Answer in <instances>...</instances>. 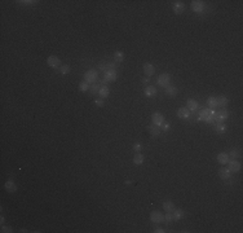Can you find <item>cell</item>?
<instances>
[{"label":"cell","instance_id":"1","mask_svg":"<svg viewBox=\"0 0 243 233\" xmlns=\"http://www.w3.org/2000/svg\"><path fill=\"white\" fill-rule=\"evenodd\" d=\"M198 121H204L207 123H215L216 122V118L214 115H211V109H202L199 111V115H198Z\"/></svg>","mask_w":243,"mask_h":233},{"label":"cell","instance_id":"2","mask_svg":"<svg viewBox=\"0 0 243 233\" xmlns=\"http://www.w3.org/2000/svg\"><path fill=\"white\" fill-rule=\"evenodd\" d=\"M97 80H98V73L95 69H91V70H88L84 74V82H87L88 84L96 83Z\"/></svg>","mask_w":243,"mask_h":233},{"label":"cell","instance_id":"3","mask_svg":"<svg viewBox=\"0 0 243 233\" xmlns=\"http://www.w3.org/2000/svg\"><path fill=\"white\" fill-rule=\"evenodd\" d=\"M228 165V170L230 172H239L241 171V167H242V165H241V162L239 161H237V159H229V162L226 163Z\"/></svg>","mask_w":243,"mask_h":233},{"label":"cell","instance_id":"4","mask_svg":"<svg viewBox=\"0 0 243 233\" xmlns=\"http://www.w3.org/2000/svg\"><path fill=\"white\" fill-rule=\"evenodd\" d=\"M157 82H158V86H160V87H163V88L168 87V86H170V82H171L170 74H167V73L160 74L158 77V79H157Z\"/></svg>","mask_w":243,"mask_h":233},{"label":"cell","instance_id":"5","mask_svg":"<svg viewBox=\"0 0 243 233\" xmlns=\"http://www.w3.org/2000/svg\"><path fill=\"white\" fill-rule=\"evenodd\" d=\"M204 7H206V4H204V2H202V0H193L191 2V9L194 10L195 13H201V12H203Z\"/></svg>","mask_w":243,"mask_h":233},{"label":"cell","instance_id":"6","mask_svg":"<svg viewBox=\"0 0 243 233\" xmlns=\"http://www.w3.org/2000/svg\"><path fill=\"white\" fill-rule=\"evenodd\" d=\"M151 121H153V124H155V126H160L163 124L164 122H166V118H164V115L162 114V113H154V114L151 115Z\"/></svg>","mask_w":243,"mask_h":233},{"label":"cell","instance_id":"7","mask_svg":"<svg viewBox=\"0 0 243 233\" xmlns=\"http://www.w3.org/2000/svg\"><path fill=\"white\" fill-rule=\"evenodd\" d=\"M228 117H229V111L225 108H222L220 111L216 113V123H222L224 121H226Z\"/></svg>","mask_w":243,"mask_h":233},{"label":"cell","instance_id":"8","mask_svg":"<svg viewBox=\"0 0 243 233\" xmlns=\"http://www.w3.org/2000/svg\"><path fill=\"white\" fill-rule=\"evenodd\" d=\"M150 220L153 223H157V224L163 223L164 222V215L160 211H153L150 214Z\"/></svg>","mask_w":243,"mask_h":233},{"label":"cell","instance_id":"9","mask_svg":"<svg viewBox=\"0 0 243 233\" xmlns=\"http://www.w3.org/2000/svg\"><path fill=\"white\" fill-rule=\"evenodd\" d=\"M47 64L51 67H58V66H61V60L57 56H49L47 58Z\"/></svg>","mask_w":243,"mask_h":233},{"label":"cell","instance_id":"10","mask_svg":"<svg viewBox=\"0 0 243 233\" xmlns=\"http://www.w3.org/2000/svg\"><path fill=\"white\" fill-rule=\"evenodd\" d=\"M155 73V67L153 64H150V62H146V64L144 65V74L146 75L147 78H150L151 75H154Z\"/></svg>","mask_w":243,"mask_h":233},{"label":"cell","instance_id":"11","mask_svg":"<svg viewBox=\"0 0 243 233\" xmlns=\"http://www.w3.org/2000/svg\"><path fill=\"white\" fill-rule=\"evenodd\" d=\"M177 117L180 119H188L190 117V110L188 108H184V106H182V108H180L177 110Z\"/></svg>","mask_w":243,"mask_h":233},{"label":"cell","instance_id":"12","mask_svg":"<svg viewBox=\"0 0 243 233\" xmlns=\"http://www.w3.org/2000/svg\"><path fill=\"white\" fill-rule=\"evenodd\" d=\"M118 78L116 71L115 70H108L106 73H104V79H106L108 82H115Z\"/></svg>","mask_w":243,"mask_h":233},{"label":"cell","instance_id":"13","mask_svg":"<svg viewBox=\"0 0 243 233\" xmlns=\"http://www.w3.org/2000/svg\"><path fill=\"white\" fill-rule=\"evenodd\" d=\"M186 106H188V109L190 110V111H197L198 110V108H199V104H198V101L197 100H194V98H189L188 100V102H186Z\"/></svg>","mask_w":243,"mask_h":233},{"label":"cell","instance_id":"14","mask_svg":"<svg viewBox=\"0 0 243 233\" xmlns=\"http://www.w3.org/2000/svg\"><path fill=\"white\" fill-rule=\"evenodd\" d=\"M184 10H185V4L182 2H175L173 3V12H175L176 14H181Z\"/></svg>","mask_w":243,"mask_h":233},{"label":"cell","instance_id":"15","mask_svg":"<svg viewBox=\"0 0 243 233\" xmlns=\"http://www.w3.org/2000/svg\"><path fill=\"white\" fill-rule=\"evenodd\" d=\"M219 176H220V179H222L224 181H226V180H229L230 179V176H232V172L229 171L228 168H220L219 170Z\"/></svg>","mask_w":243,"mask_h":233},{"label":"cell","instance_id":"16","mask_svg":"<svg viewBox=\"0 0 243 233\" xmlns=\"http://www.w3.org/2000/svg\"><path fill=\"white\" fill-rule=\"evenodd\" d=\"M144 95H145L146 97H154L155 95H157V88L153 87V86H147V87H145V90H144Z\"/></svg>","mask_w":243,"mask_h":233},{"label":"cell","instance_id":"17","mask_svg":"<svg viewBox=\"0 0 243 233\" xmlns=\"http://www.w3.org/2000/svg\"><path fill=\"white\" fill-rule=\"evenodd\" d=\"M177 92H178V90H177L175 86H168V87H166V95L168 97H176Z\"/></svg>","mask_w":243,"mask_h":233},{"label":"cell","instance_id":"18","mask_svg":"<svg viewBox=\"0 0 243 233\" xmlns=\"http://www.w3.org/2000/svg\"><path fill=\"white\" fill-rule=\"evenodd\" d=\"M147 131H149V134H150L153 137H157L159 134H160V127H159V126H149V127H147Z\"/></svg>","mask_w":243,"mask_h":233},{"label":"cell","instance_id":"19","mask_svg":"<svg viewBox=\"0 0 243 233\" xmlns=\"http://www.w3.org/2000/svg\"><path fill=\"white\" fill-rule=\"evenodd\" d=\"M175 205H173V202H171V201H164L163 202V210L166 212H173L175 211Z\"/></svg>","mask_w":243,"mask_h":233},{"label":"cell","instance_id":"20","mask_svg":"<svg viewBox=\"0 0 243 233\" xmlns=\"http://www.w3.org/2000/svg\"><path fill=\"white\" fill-rule=\"evenodd\" d=\"M4 187H5V189H7V192H9V193H14L17 191V185L14 184V181H12V180H8Z\"/></svg>","mask_w":243,"mask_h":233},{"label":"cell","instance_id":"21","mask_svg":"<svg viewBox=\"0 0 243 233\" xmlns=\"http://www.w3.org/2000/svg\"><path fill=\"white\" fill-rule=\"evenodd\" d=\"M217 162H219L220 165H224V166H225L226 163L229 162V155H228V153H220L219 155H217Z\"/></svg>","mask_w":243,"mask_h":233},{"label":"cell","instance_id":"22","mask_svg":"<svg viewBox=\"0 0 243 233\" xmlns=\"http://www.w3.org/2000/svg\"><path fill=\"white\" fill-rule=\"evenodd\" d=\"M214 128H215V131L217 132V134H225L226 130H228L226 124H224V123H216Z\"/></svg>","mask_w":243,"mask_h":233},{"label":"cell","instance_id":"23","mask_svg":"<svg viewBox=\"0 0 243 233\" xmlns=\"http://www.w3.org/2000/svg\"><path fill=\"white\" fill-rule=\"evenodd\" d=\"M109 93H110V90H109L108 86H102L101 88H100V91H98V95H100V97H101V98L108 97Z\"/></svg>","mask_w":243,"mask_h":233},{"label":"cell","instance_id":"24","mask_svg":"<svg viewBox=\"0 0 243 233\" xmlns=\"http://www.w3.org/2000/svg\"><path fill=\"white\" fill-rule=\"evenodd\" d=\"M216 100H217V106H220V108H225L229 102V100L225 96H219L216 97Z\"/></svg>","mask_w":243,"mask_h":233},{"label":"cell","instance_id":"25","mask_svg":"<svg viewBox=\"0 0 243 233\" xmlns=\"http://www.w3.org/2000/svg\"><path fill=\"white\" fill-rule=\"evenodd\" d=\"M207 106H208V109H216L217 108V100H216V97H208L207 98Z\"/></svg>","mask_w":243,"mask_h":233},{"label":"cell","instance_id":"26","mask_svg":"<svg viewBox=\"0 0 243 233\" xmlns=\"http://www.w3.org/2000/svg\"><path fill=\"white\" fill-rule=\"evenodd\" d=\"M144 161H145V158H144V155H142L141 153H137L133 157V163H135V165H142Z\"/></svg>","mask_w":243,"mask_h":233},{"label":"cell","instance_id":"27","mask_svg":"<svg viewBox=\"0 0 243 233\" xmlns=\"http://www.w3.org/2000/svg\"><path fill=\"white\" fill-rule=\"evenodd\" d=\"M100 88H101V84H100V83H93V84H91V86H89V92H91V95H96V93H98Z\"/></svg>","mask_w":243,"mask_h":233},{"label":"cell","instance_id":"28","mask_svg":"<svg viewBox=\"0 0 243 233\" xmlns=\"http://www.w3.org/2000/svg\"><path fill=\"white\" fill-rule=\"evenodd\" d=\"M114 60H115L116 64H120V62H123V60H124V53L120 52V51H116V52L114 53Z\"/></svg>","mask_w":243,"mask_h":233},{"label":"cell","instance_id":"29","mask_svg":"<svg viewBox=\"0 0 243 233\" xmlns=\"http://www.w3.org/2000/svg\"><path fill=\"white\" fill-rule=\"evenodd\" d=\"M185 216V212H184V210H176L175 209V211H173V220H180L181 218H184Z\"/></svg>","mask_w":243,"mask_h":233},{"label":"cell","instance_id":"30","mask_svg":"<svg viewBox=\"0 0 243 233\" xmlns=\"http://www.w3.org/2000/svg\"><path fill=\"white\" fill-rule=\"evenodd\" d=\"M89 86L91 84H88L87 82L83 80V82H80V83H79V90L82 92H87V91H89Z\"/></svg>","mask_w":243,"mask_h":233},{"label":"cell","instance_id":"31","mask_svg":"<svg viewBox=\"0 0 243 233\" xmlns=\"http://www.w3.org/2000/svg\"><path fill=\"white\" fill-rule=\"evenodd\" d=\"M60 71H61L62 75H66V74L70 73V66H67V65H61V66H60Z\"/></svg>","mask_w":243,"mask_h":233},{"label":"cell","instance_id":"32","mask_svg":"<svg viewBox=\"0 0 243 233\" xmlns=\"http://www.w3.org/2000/svg\"><path fill=\"white\" fill-rule=\"evenodd\" d=\"M228 155H229V158H233V159L239 158V152H238L237 149H233L230 153H228Z\"/></svg>","mask_w":243,"mask_h":233},{"label":"cell","instance_id":"33","mask_svg":"<svg viewBox=\"0 0 243 233\" xmlns=\"http://www.w3.org/2000/svg\"><path fill=\"white\" fill-rule=\"evenodd\" d=\"M172 220H173V212H167L164 215V222L170 223V222H172Z\"/></svg>","mask_w":243,"mask_h":233},{"label":"cell","instance_id":"34","mask_svg":"<svg viewBox=\"0 0 243 233\" xmlns=\"http://www.w3.org/2000/svg\"><path fill=\"white\" fill-rule=\"evenodd\" d=\"M132 149L135 150V152H140V150L142 149V145H141L140 143H135V144H133V147H132Z\"/></svg>","mask_w":243,"mask_h":233},{"label":"cell","instance_id":"35","mask_svg":"<svg viewBox=\"0 0 243 233\" xmlns=\"http://www.w3.org/2000/svg\"><path fill=\"white\" fill-rule=\"evenodd\" d=\"M2 232H3V233H12L13 231H12V227L3 225V227H2Z\"/></svg>","mask_w":243,"mask_h":233},{"label":"cell","instance_id":"36","mask_svg":"<svg viewBox=\"0 0 243 233\" xmlns=\"http://www.w3.org/2000/svg\"><path fill=\"white\" fill-rule=\"evenodd\" d=\"M36 2H31V0H21V2H18V4H21V5H31V4H35Z\"/></svg>","mask_w":243,"mask_h":233},{"label":"cell","instance_id":"37","mask_svg":"<svg viewBox=\"0 0 243 233\" xmlns=\"http://www.w3.org/2000/svg\"><path fill=\"white\" fill-rule=\"evenodd\" d=\"M170 127H171V126H170V124H168V123H166V122H164L163 124H162V128H160V130H163L164 132H167L168 130H170Z\"/></svg>","mask_w":243,"mask_h":233},{"label":"cell","instance_id":"38","mask_svg":"<svg viewBox=\"0 0 243 233\" xmlns=\"http://www.w3.org/2000/svg\"><path fill=\"white\" fill-rule=\"evenodd\" d=\"M95 102H96V105H97V106H104V100H102L101 97H100V98H97Z\"/></svg>","mask_w":243,"mask_h":233},{"label":"cell","instance_id":"39","mask_svg":"<svg viewBox=\"0 0 243 233\" xmlns=\"http://www.w3.org/2000/svg\"><path fill=\"white\" fill-rule=\"evenodd\" d=\"M154 232H155V233H164V232H166V229H163V228H157Z\"/></svg>","mask_w":243,"mask_h":233},{"label":"cell","instance_id":"40","mask_svg":"<svg viewBox=\"0 0 243 233\" xmlns=\"http://www.w3.org/2000/svg\"><path fill=\"white\" fill-rule=\"evenodd\" d=\"M141 82H142V84H149V78H144Z\"/></svg>","mask_w":243,"mask_h":233}]
</instances>
